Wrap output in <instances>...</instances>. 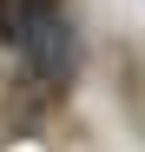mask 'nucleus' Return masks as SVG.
I'll list each match as a JSON object with an SVG mask.
<instances>
[{
  "instance_id": "2",
  "label": "nucleus",
  "mask_w": 145,
  "mask_h": 152,
  "mask_svg": "<svg viewBox=\"0 0 145 152\" xmlns=\"http://www.w3.org/2000/svg\"><path fill=\"white\" fill-rule=\"evenodd\" d=\"M46 7H59V0H0V46H20L27 27H33Z\"/></svg>"
},
{
  "instance_id": "1",
  "label": "nucleus",
  "mask_w": 145,
  "mask_h": 152,
  "mask_svg": "<svg viewBox=\"0 0 145 152\" xmlns=\"http://www.w3.org/2000/svg\"><path fill=\"white\" fill-rule=\"evenodd\" d=\"M20 53L40 66V80H53V86H59V80H72V60H79V46H72V27H66V13H59V7H46L33 27H27Z\"/></svg>"
}]
</instances>
